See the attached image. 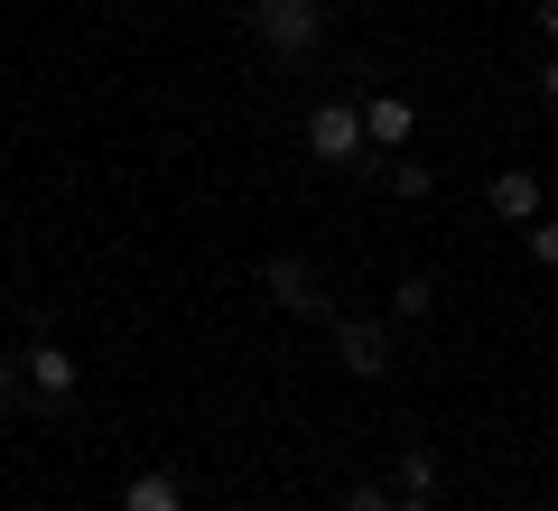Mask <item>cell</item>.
<instances>
[{"label":"cell","mask_w":558,"mask_h":511,"mask_svg":"<svg viewBox=\"0 0 558 511\" xmlns=\"http://www.w3.org/2000/svg\"><path fill=\"white\" fill-rule=\"evenodd\" d=\"M260 297H270L279 316H299V326H336V316H344L336 297H326V279L307 270L299 252H270V260H260Z\"/></svg>","instance_id":"6da1fadb"},{"label":"cell","mask_w":558,"mask_h":511,"mask_svg":"<svg viewBox=\"0 0 558 511\" xmlns=\"http://www.w3.org/2000/svg\"><path fill=\"white\" fill-rule=\"evenodd\" d=\"M252 38L270 57H317L326 47V0H252Z\"/></svg>","instance_id":"7a4b0ae2"},{"label":"cell","mask_w":558,"mask_h":511,"mask_svg":"<svg viewBox=\"0 0 558 511\" xmlns=\"http://www.w3.org/2000/svg\"><path fill=\"white\" fill-rule=\"evenodd\" d=\"M307 149H317L326 168H363V158H373V139H363V94H326L317 112H307Z\"/></svg>","instance_id":"3957f363"},{"label":"cell","mask_w":558,"mask_h":511,"mask_svg":"<svg viewBox=\"0 0 558 511\" xmlns=\"http://www.w3.org/2000/svg\"><path fill=\"white\" fill-rule=\"evenodd\" d=\"M336 363L354 381H381L391 373V316H336Z\"/></svg>","instance_id":"277c9868"},{"label":"cell","mask_w":558,"mask_h":511,"mask_svg":"<svg viewBox=\"0 0 558 511\" xmlns=\"http://www.w3.org/2000/svg\"><path fill=\"white\" fill-rule=\"evenodd\" d=\"M20 381H28V400H38V410H65V400H75V381H84V363L65 354V344H47V334H38V344L20 354Z\"/></svg>","instance_id":"5b68a950"},{"label":"cell","mask_w":558,"mask_h":511,"mask_svg":"<svg viewBox=\"0 0 558 511\" xmlns=\"http://www.w3.org/2000/svg\"><path fill=\"white\" fill-rule=\"evenodd\" d=\"M363 139H373V149H410V139H418L410 94H363Z\"/></svg>","instance_id":"8992f818"},{"label":"cell","mask_w":558,"mask_h":511,"mask_svg":"<svg viewBox=\"0 0 558 511\" xmlns=\"http://www.w3.org/2000/svg\"><path fill=\"white\" fill-rule=\"evenodd\" d=\"M539 196H549V186H539V168H502V178L484 186V205H494L502 223H539Z\"/></svg>","instance_id":"52a82bcc"},{"label":"cell","mask_w":558,"mask_h":511,"mask_svg":"<svg viewBox=\"0 0 558 511\" xmlns=\"http://www.w3.org/2000/svg\"><path fill=\"white\" fill-rule=\"evenodd\" d=\"M363 168H373V178L391 186L400 205H418V196H438V168H428V158H363Z\"/></svg>","instance_id":"ba28073f"},{"label":"cell","mask_w":558,"mask_h":511,"mask_svg":"<svg viewBox=\"0 0 558 511\" xmlns=\"http://www.w3.org/2000/svg\"><path fill=\"white\" fill-rule=\"evenodd\" d=\"M121 511H186V492H178V474H131L121 484Z\"/></svg>","instance_id":"9c48e42d"},{"label":"cell","mask_w":558,"mask_h":511,"mask_svg":"<svg viewBox=\"0 0 558 511\" xmlns=\"http://www.w3.org/2000/svg\"><path fill=\"white\" fill-rule=\"evenodd\" d=\"M428 316H438V279H400V289H391V326H428Z\"/></svg>","instance_id":"30bf717a"},{"label":"cell","mask_w":558,"mask_h":511,"mask_svg":"<svg viewBox=\"0 0 558 511\" xmlns=\"http://www.w3.org/2000/svg\"><path fill=\"white\" fill-rule=\"evenodd\" d=\"M391 484L400 492H438V455H428V447H400L391 455Z\"/></svg>","instance_id":"8fae6325"},{"label":"cell","mask_w":558,"mask_h":511,"mask_svg":"<svg viewBox=\"0 0 558 511\" xmlns=\"http://www.w3.org/2000/svg\"><path fill=\"white\" fill-rule=\"evenodd\" d=\"M521 252H531L539 270H558V223H549V215H539V223H521Z\"/></svg>","instance_id":"7c38bea8"},{"label":"cell","mask_w":558,"mask_h":511,"mask_svg":"<svg viewBox=\"0 0 558 511\" xmlns=\"http://www.w3.org/2000/svg\"><path fill=\"white\" fill-rule=\"evenodd\" d=\"M28 400V381H20V363H0V428H10V410Z\"/></svg>","instance_id":"4fadbf2b"},{"label":"cell","mask_w":558,"mask_h":511,"mask_svg":"<svg viewBox=\"0 0 558 511\" xmlns=\"http://www.w3.org/2000/svg\"><path fill=\"white\" fill-rule=\"evenodd\" d=\"M344 511H391V492H381V484H354V492H344Z\"/></svg>","instance_id":"5bb4252c"},{"label":"cell","mask_w":558,"mask_h":511,"mask_svg":"<svg viewBox=\"0 0 558 511\" xmlns=\"http://www.w3.org/2000/svg\"><path fill=\"white\" fill-rule=\"evenodd\" d=\"M539 102H549V112H558V47H549V57H539Z\"/></svg>","instance_id":"9a60e30c"},{"label":"cell","mask_w":558,"mask_h":511,"mask_svg":"<svg viewBox=\"0 0 558 511\" xmlns=\"http://www.w3.org/2000/svg\"><path fill=\"white\" fill-rule=\"evenodd\" d=\"M391 511H438V492H391Z\"/></svg>","instance_id":"2e32d148"},{"label":"cell","mask_w":558,"mask_h":511,"mask_svg":"<svg viewBox=\"0 0 558 511\" xmlns=\"http://www.w3.org/2000/svg\"><path fill=\"white\" fill-rule=\"evenodd\" d=\"M539 38H549V47H558V0H539Z\"/></svg>","instance_id":"e0dca14e"},{"label":"cell","mask_w":558,"mask_h":511,"mask_svg":"<svg viewBox=\"0 0 558 511\" xmlns=\"http://www.w3.org/2000/svg\"><path fill=\"white\" fill-rule=\"evenodd\" d=\"M326 511H344V502H326Z\"/></svg>","instance_id":"ac0fdd59"}]
</instances>
